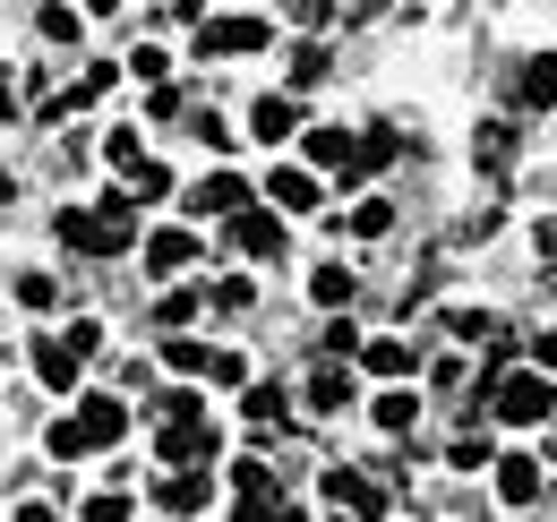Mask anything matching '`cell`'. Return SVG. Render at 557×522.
<instances>
[{"label": "cell", "instance_id": "obj_1", "mask_svg": "<svg viewBox=\"0 0 557 522\" xmlns=\"http://www.w3.org/2000/svg\"><path fill=\"white\" fill-rule=\"evenodd\" d=\"M61 240L77 258H121L138 240V189H103L95 206H61Z\"/></svg>", "mask_w": 557, "mask_h": 522}, {"label": "cell", "instance_id": "obj_2", "mask_svg": "<svg viewBox=\"0 0 557 522\" xmlns=\"http://www.w3.org/2000/svg\"><path fill=\"white\" fill-rule=\"evenodd\" d=\"M121 437H129V402H121V394H86L70 420H52L44 446L61 462H77V455H95V446H121Z\"/></svg>", "mask_w": 557, "mask_h": 522}, {"label": "cell", "instance_id": "obj_3", "mask_svg": "<svg viewBox=\"0 0 557 522\" xmlns=\"http://www.w3.org/2000/svg\"><path fill=\"white\" fill-rule=\"evenodd\" d=\"M549 411H557L549 369H488V420H506V428H541Z\"/></svg>", "mask_w": 557, "mask_h": 522}, {"label": "cell", "instance_id": "obj_4", "mask_svg": "<svg viewBox=\"0 0 557 522\" xmlns=\"http://www.w3.org/2000/svg\"><path fill=\"white\" fill-rule=\"evenodd\" d=\"M207 455H214L207 402H198V394H172V402H163V462H207Z\"/></svg>", "mask_w": 557, "mask_h": 522}, {"label": "cell", "instance_id": "obj_5", "mask_svg": "<svg viewBox=\"0 0 557 522\" xmlns=\"http://www.w3.org/2000/svg\"><path fill=\"white\" fill-rule=\"evenodd\" d=\"M267 44H275L267 17H198V61H249Z\"/></svg>", "mask_w": 557, "mask_h": 522}, {"label": "cell", "instance_id": "obj_6", "mask_svg": "<svg viewBox=\"0 0 557 522\" xmlns=\"http://www.w3.org/2000/svg\"><path fill=\"white\" fill-rule=\"evenodd\" d=\"M488 471H497V506H515V514H532L549 497V462H532V455H506V462H488Z\"/></svg>", "mask_w": 557, "mask_h": 522}, {"label": "cell", "instance_id": "obj_7", "mask_svg": "<svg viewBox=\"0 0 557 522\" xmlns=\"http://www.w3.org/2000/svg\"><path fill=\"white\" fill-rule=\"evenodd\" d=\"M154 506H163V514H207V506H214V480L198 471V462H181V471L154 480Z\"/></svg>", "mask_w": 557, "mask_h": 522}, {"label": "cell", "instance_id": "obj_8", "mask_svg": "<svg viewBox=\"0 0 557 522\" xmlns=\"http://www.w3.org/2000/svg\"><path fill=\"white\" fill-rule=\"evenodd\" d=\"M232 249L240 258H283V206L267 214V206H240L232 214Z\"/></svg>", "mask_w": 557, "mask_h": 522}, {"label": "cell", "instance_id": "obj_9", "mask_svg": "<svg viewBox=\"0 0 557 522\" xmlns=\"http://www.w3.org/2000/svg\"><path fill=\"white\" fill-rule=\"evenodd\" d=\"M249 181H240V172H214V181H198V189L181 197V206H189V214H223V223H232V214H240V206H249Z\"/></svg>", "mask_w": 557, "mask_h": 522}, {"label": "cell", "instance_id": "obj_10", "mask_svg": "<svg viewBox=\"0 0 557 522\" xmlns=\"http://www.w3.org/2000/svg\"><path fill=\"white\" fill-rule=\"evenodd\" d=\"M77 369H86V351H77L70 334H44V343H35V377H44L52 394H70V386H77Z\"/></svg>", "mask_w": 557, "mask_h": 522}, {"label": "cell", "instance_id": "obj_11", "mask_svg": "<svg viewBox=\"0 0 557 522\" xmlns=\"http://www.w3.org/2000/svg\"><path fill=\"white\" fill-rule=\"evenodd\" d=\"M267 197H275L283 214H318V197H326L318 189V163H283L275 181H267Z\"/></svg>", "mask_w": 557, "mask_h": 522}, {"label": "cell", "instance_id": "obj_12", "mask_svg": "<svg viewBox=\"0 0 557 522\" xmlns=\"http://www.w3.org/2000/svg\"><path fill=\"white\" fill-rule=\"evenodd\" d=\"M360 369H369V377H412L420 351L404 343V334H369V343H360Z\"/></svg>", "mask_w": 557, "mask_h": 522}, {"label": "cell", "instance_id": "obj_13", "mask_svg": "<svg viewBox=\"0 0 557 522\" xmlns=\"http://www.w3.org/2000/svg\"><path fill=\"white\" fill-rule=\"evenodd\" d=\"M351 394H360V386H351V369L326 351V360L309 369V411H351Z\"/></svg>", "mask_w": 557, "mask_h": 522}, {"label": "cell", "instance_id": "obj_14", "mask_svg": "<svg viewBox=\"0 0 557 522\" xmlns=\"http://www.w3.org/2000/svg\"><path fill=\"white\" fill-rule=\"evenodd\" d=\"M326 506H351V514H386V497H377L360 471H344V462L326 471Z\"/></svg>", "mask_w": 557, "mask_h": 522}, {"label": "cell", "instance_id": "obj_15", "mask_svg": "<svg viewBox=\"0 0 557 522\" xmlns=\"http://www.w3.org/2000/svg\"><path fill=\"white\" fill-rule=\"evenodd\" d=\"M181 265H198V232H154L146 240V274H181Z\"/></svg>", "mask_w": 557, "mask_h": 522}, {"label": "cell", "instance_id": "obj_16", "mask_svg": "<svg viewBox=\"0 0 557 522\" xmlns=\"http://www.w3.org/2000/svg\"><path fill=\"white\" fill-rule=\"evenodd\" d=\"M249 129L267 137V146H283V137L300 129V103H292V95H258V112H249Z\"/></svg>", "mask_w": 557, "mask_h": 522}, {"label": "cell", "instance_id": "obj_17", "mask_svg": "<svg viewBox=\"0 0 557 522\" xmlns=\"http://www.w3.org/2000/svg\"><path fill=\"white\" fill-rule=\"evenodd\" d=\"M351 146H360L351 129H318V137H309V163H318V172H344V181H351Z\"/></svg>", "mask_w": 557, "mask_h": 522}, {"label": "cell", "instance_id": "obj_18", "mask_svg": "<svg viewBox=\"0 0 557 522\" xmlns=\"http://www.w3.org/2000/svg\"><path fill=\"white\" fill-rule=\"evenodd\" d=\"M515 95H523L532 112H549V103H557V52H541V61L523 69V86H515Z\"/></svg>", "mask_w": 557, "mask_h": 522}, {"label": "cell", "instance_id": "obj_19", "mask_svg": "<svg viewBox=\"0 0 557 522\" xmlns=\"http://www.w3.org/2000/svg\"><path fill=\"white\" fill-rule=\"evenodd\" d=\"M420 420V402H412V386H386L377 394V428H386V437H404V428H412Z\"/></svg>", "mask_w": 557, "mask_h": 522}, {"label": "cell", "instance_id": "obj_20", "mask_svg": "<svg viewBox=\"0 0 557 522\" xmlns=\"http://www.w3.org/2000/svg\"><path fill=\"white\" fill-rule=\"evenodd\" d=\"M472 154H481L488 172H506V163H515V129H506V121H481V137H472Z\"/></svg>", "mask_w": 557, "mask_h": 522}, {"label": "cell", "instance_id": "obj_21", "mask_svg": "<svg viewBox=\"0 0 557 522\" xmlns=\"http://www.w3.org/2000/svg\"><path fill=\"white\" fill-rule=\"evenodd\" d=\"M77 26H86V17L61 9V0H44V9H35V35H44V44H77Z\"/></svg>", "mask_w": 557, "mask_h": 522}, {"label": "cell", "instance_id": "obj_22", "mask_svg": "<svg viewBox=\"0 0 557 522\" xmlns=\"http://www.w3.org/2000/svg\"><path fill=\"white\" fill-rule=\"evenodd\" d=\"M309 300H318V309H344L351 300V265H318V274H309Z\"/></svg>", "mask_w": 557, "mask_h": 522}, {"label": "cell", "instance_id": "obj_23", "mask_svg": "<svg viewBox=\"0 0 557 522\" xmlns=\"http://www.w3.org/2000/svg\"><path fill=\"white\" fill-rule=\"evenodd\" d=\"M386 232H395V206H386V197L351 206V240H386Z\"/></svg>", "mask_w": 557, "mask_h": 522}, {"label": "cell", "instance_id": "obj_24", "mask_svg": "<svg viewBox=\"0 0 557 522\" xmlns=\"http://www.w3.org/2000/svg\"><path fill=\"white\" fill-rule=\"evenodd\" d=\"M446 334H455V343H488L497 318H488V309H446Z\"/></svg>", "mask_w": 557, "mask_h": 522}, {"label": "cell", "instance_id": "obj_25", "mask_svg": "<svg viewBox=\"0 0 557 522\" xmlns=\"http://www.w3.org/2000/svg\"><path fill=\"white\" fill-rule=\"evenodd\" d=\"M103 163H112V172H138V163H146L138 129H112V137H103Z\"/></svg>", "mask_w": 557, "mask_h": 522}, {"label": "cell", "instance_id": "obj_26", "mask_svg": "<svg viewBox=\"0 0 557 522\" xmlns=\"http://www.w3.org/2000/svg\"><path fill=\"white\" fill-rule=\"evenodd\" d=\"M163 369L172 377H207V343H163Z\"/></svg>", "mask_w": 557, "mask_h": 522}, {"label": "cell", "instance_id": "obj_27", "mask_svg": "<svg viewBox=\"0 0 557 522\" xmlns=\"http://www.w3.org/2000/svg\"><path fill=\"white\" fill-rule=\"evenodd\" d=\"M318 77H326V44H300L292 52V86H318Z\"/></svg>", "mask_w": 557, "mask_h": 522}, {"label": "cell", "instance_id": "obj_28", "mask_svg": "<svg viewBox=\"0 0 557 522\" xmlns=\"http://www.w3.org/2000/svg\"><path fill=\"white\" fill-rule=\"evenodd\" d=\"M240 411H249L258 428H267V420H283V386H249V402H240Z\"/></svg>", "mask_w": 557, "mask_h": 522}, {"label": "cell", "instance_id": "obj_29", "mask_svg": "<svg viewBox=\"0 0 557 522\" xmlns=\"http://www.w3.org/2000/svg\"><path fill=\"white\" fill-rule=\"evenodd\" d=\"M129 189H138V197H172V172H163V163H138V172H129Z\"/></svg>", "mask_w": 557, "mask_h": 522}, {"label": "cell", "instance_id": "obj_30", "mask_svg": "<svg viewBox=\"0 0 557 522\" xmlns=\"http://www.w3.org/2000/svg\"><path fill=\"white\" fill-rule=\"evenodd\" d=\"M17 300H26V309H52V300H61V283H52V274H26V283H17Z\"/></svg>", "mask_w": 557, "mask_h": 522}, {"label": "cell", "instance_id": "obj_31", "mask_svg": "<svg viewBox=\"0 0 557 522\" xmlns=\"http://www.w3.org/2000/svg\"><path fill=\"white\" fill-rule=\"evenodd\" d=\"M446 462H455V471H488V437H455V455H446Z\"/></svg>", "mask_w": 557, "mask_h": 522}, {"label": "cell", "instance_id": "obj_32", "mask_svg": "<svg viewBox=\"0 0 557 522\" xmlns=\"http://www.w3.org/2000/svg\"><path fill=\"white\" fill-rule=\"evenodd\" d=\"M129 69H138L146 86H163V69H172V61H163V52H154V44H138V52H129Z\"/></svg>", "mask_w": 557, "mask_h": 522}, {"label": "cell", "instance_id": "obj_33", "mask_svg": "<svg viewBox=\"0 0 557 522\" xmlns=\"http://www.w3.org/2000/svg\"><path fill=\"white\" fill-rule=\"evenodd\" d=\"M326 351H335V360H351V351H360V326H351V318H344V326H326Z\"/></svg>", "mask_w": 557, "mask_h": 522}, {"label": "cell", "instance_id": "obj_34", "mask_svg": "<svg viewBox=\"0 0 557 522\" xmlns=\"http://www.w3.org/2000/svg\"><path fill=\"white\" fill-rule=\"evenodd\" d=\"M292 17H300V26H326V17H335V0H292Z\"/></svg>", "mask_w": 557, "mask_h": 522}, {"label": "cell", "instance_id": "obj_35", "mask_svg": "<svg viewBox=\"0 0 557 522\" xmlns=\"http://www.w3.org/2000/svg\"><path fill=\"white\" fill-rule=\"evenodd\" d=\"M532 369H549V377H557V334H532Z\"/></svg>", "mask_w": 557, "mask_h": 522}, {"label": "cell", "instance_id": "obj_36", "mask_svg": "<svg viewBox=\"0 0 557 522\" xmlns=\"http://www.w3.org/2000/svg\"><path fill=\"white\" fill-rule=\"evenodd\" d=\"M541 258H549V265H557V223H541Z\"/></svg>", "mask_w": 557, "mask_h": 522}, {"label": "cell", "instance_id": "obj_37", "mask_svg": "<svg viewBox=\"0 0 557 522\" xmlns=\"http://www.w3.org/2000/svg\"><path fill=\"white\" fill-rule=\"evenodd\" d=\"M86 9H95V17H112V9H121V0H86Z\"/></svg>", "mask_w": 557, "mask_h": 522}, {"label": "cell", "instance_id": "obj_38", "mask_svg": "<svg viewBox=\"0 0 557 522\" xmlns=\"http://www.w3.org/2000/svg\"><path fill=\"white\" fill-rule=\"evenodd\" d=\"M9 189H17V181H9V163H0V206H9Z\"/></svg>", "mask_w": 557, "mask_h": 522}]
</instances>
